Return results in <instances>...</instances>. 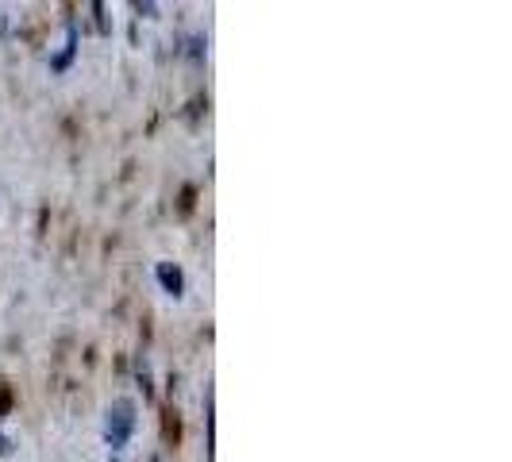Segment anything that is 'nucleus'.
Returning a JSON list of instances; mask_svg holds the SVG:
<instances>
[{
  "mask_svg": "<svg viewBox=\"0 0 512 462\" xmlns=\"http://www.w3.org/2000/svg\"><path fill=\"white\" fill-rule=\"evenodd\" d=\"M158 282L166 285V289H170L174 297L181 293V274L174 270V266H170V262H162V266H158Z\"/></svg>",
  "mask_w": 512,
  "mask_h": 462,
  "instance_id": "nucleus-2",
  "label": "nucleus"
},
{
  "mask_svg": "<svg viewBox=\"0 0 512 462\" xmlns=\"http://www.w3.org/2000/svg\"><path fill=\"white\" fill-rule=\"evenodd\" d=\"M154 462H158V459H154Z\"/></svg>",
  "mask_w": 512,
  "mask_h": 462,
  "instance_id": "nucleus-3",
  "label": "nucleus"
},
{
  "mask_svg": "<svg viewBox=\"0 0 512 462\" xmlns=\"http://www.w3.org/2000/svg\"><path fill=\"white\" fill-rule=\"evenodd\" d=\"M131 428H135V405L131 401H116L112 409H108V424H104V439H108V447H124L131 436Z\"/></svg>",
  "mask_w": 512,
  "mask_h": 462,
  "instance_id": "nucleus-1",
  "label": "nucleus"
}]
</instances>
